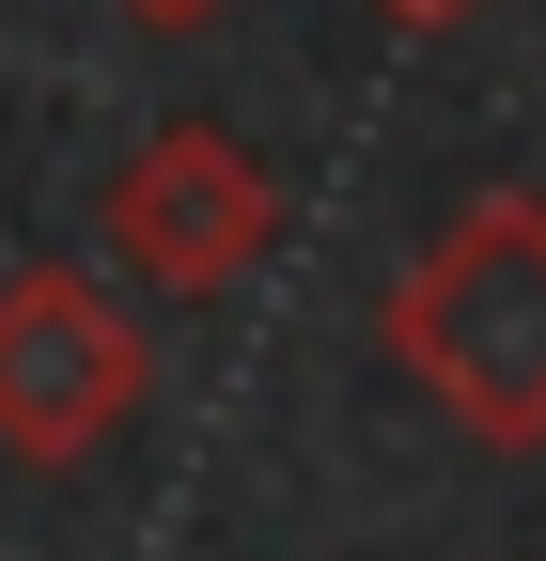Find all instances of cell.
<instances>
[{"mask_svg":"<svg viewBox=\"0 0 546 561\" xmlns=\"http://www.w3.org/2000/svg\"><path fill=\"white\" fill-rule=\"evenodd\" d=\"M94 234H110V265L141 280V297H187L203 312V297H235V280L282 265L297 203H282V172H265L219 110H172V125L125 140V172L94 187Z\"/></svg>","mask_w":546,"mask_h":561,"instance_id":"obj_2","label":"cell"},{"mask_svg":"<svg viewBox=\"0 0 546 561\" xmlns=\"http://www.w3.org/2000/svg\"><path fill=\"white\" fill-rule=\"evenodd\" d=\"M157 405V328L94 265H0V453L16 468H94Z\"/></svg>","mask_w":546,"mask_h":561,"instance_id":"obj_3","label":"cell"},{"mask_svg":"<svg viewBox=\"0 0 546 561\" xmlns=\"http://www.w3.org/2000/svg\"><path fill=\"white\" fill-rule=\"evenodd\" d=\"M110 16H141V32H203V16H235V0H110Z\"/></svg>","mask_w":546,"mask_h":561,"instance_id":"obj_5","label":"cell"},{"mask_svg":"<svg viewBox=\"0 0 546 561\" xmlns=\"http://www.w3.org/2000/svg\"><path fill=\"white\" fill-rule=\"evenodd\" d=\"M375 16H390V32H468L485 0H375Z\"/></svg>","mask_w":546,"mask_h":561,"instance_id":"obj_4","label":"cell"},{"mask_svg":"<svg viewBox=\"0 0 546 561\" xmlns=\"http://www.w3.org/2000/svg\"><path fill=\"white\" fill-rule=\"evenodd\" d=\"M390 375L468 453H546V187H485L390 265L375 297Z\"/></svg>","mask_w":546,"mask_h":561,"instance_id":"obj_1","label":"cell"}]
</instances>
